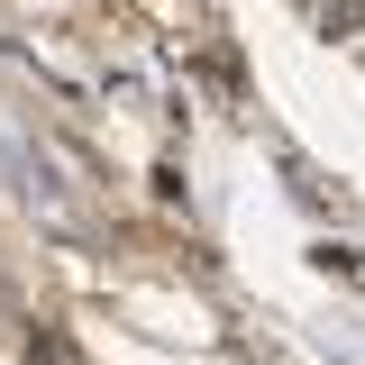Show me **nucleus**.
<instances>
[{
	"instance_id": "obj_1",
	"label": "nucleus",
	"mask_w": 365,
	"mask_h": 365,
	"mask_svg": "<svg viewBox=\"0 0 365 365\" xmlns=\"http://www.w3.org/2000/svg\"><path fill=\"white\" fill-rule=\"evenodd\" d=\"M319 28H329V37H356V28H365V0H329Z\"/></svg>"
},
{
	"instance_id": "obj_2",
	"label": "nucleus",
	"mask_w": 365,
	"mask_h": 365,
	"mask_svg": "<svg viewBox=\"0 0 365 365\" xmlns=\"http://www.w3.org/2000/svg\"><path fill=\"white\" fill-rule=\"evenodd\" d=\"M319 265H329V274H347V283H365V256H356V247H319Z\"/></svg>"
}]
</instances>
